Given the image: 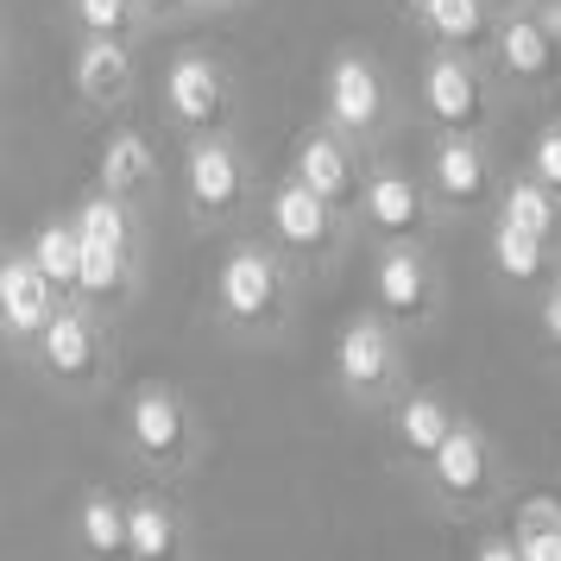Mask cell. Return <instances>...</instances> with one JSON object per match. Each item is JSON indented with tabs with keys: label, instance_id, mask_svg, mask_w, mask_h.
Masks as SVG:
<instances>
[{
	"label": "cell",
	"instance_id": "cell-1",
	"mask_svg": "<svg viewBox=\"0 0 561 561\" xmlns=\"http://www.w3.org/2000/svg\"><path fill=\"white\" fill-rule=\"evenodd\" d=\"M215 304H221L228 322H247V329L272 322L278 304H284L278 259L265 253V247H233V253L221 259V272H215Z\"/></svg>",
	"mask_w": 561,
	"mask_h": 561
},
{
	"label": "cell",
	"instance_id": "cell-2",
	"mask_svg": "<svg viewBox=\"0 0 561 561\" xmlns=\"http://www.w3.org/2000/svg\"><path fill=\"white\" fill-rule=\"evenodd\" d=\"M164 107L178 114L183 127H221V114H228V82L221 70L208 64V57L183 51L171 70H164Z\"/></svg>",
	"mask_w": 561,
	"mask_h": 561
},
{
	"label": "cell",
	"instance_id": "cell-3",
	"mask_svg": "<svg viewBox=\"0 0 561 561\" xmlns=\"http://www.w3.org/2000/svg\"><path fill=\"white\" fill-rule=\"evenodd\" d=\"M423 107H430L448 133H473L485 121L480 82H473V70H467L460 57H448V51L430 57V70H423Z\"/></svg>",
	"mask_w": 561,
	"mask_h": 561
},
{
	"label": "cell",
	"instance_id": "cell-4",
	"mask_svg": "<svg viewBox=\"0 0 561 561\" xmlns=\"http://www.w3.org/2000/svg\"><path fill=\"white\" fill-rule=\"evenodd\" d=\"M51 316H57V304H51L45 272H38L32 259H7V265H0V329L26 341V334H45Z\"/></svg>",
	"mask_w": 561,
	"mask_h": 561
},
{
	"label": "cell",
	"instance_id": "cell-5",
	"mask_svg": "<svg viewBox=\"0 0 561 561\" xmlns=\"http://www.w3.org/2000/svg\"><path fill=\"white\" fill-rule=\"evenodd\" d=\"M391 366H398V354H391V334H385V322L359 316V322H347V329H341L334 373H341V385H347V391H379V385L391 379Z\"/></svg>",
	"mask_w": 561,
	"mask_h": 561
},
{
	"label": "cell",
	"instance_id": "cell-6",
	"mask_svg": "<svg viewBox=\"0 0 561 561\" xmlns=\"http://www.w3.org/2000/svg\"><path fill=\"white\" fill-rule=\"evenodd\" d=\"M272 233H278L290 253H322L334 240V208L322 203L316 190H304V183L290 178L278 196H272Z\"/></svg>",
	"mask_w": 561,
	"mask_h": 561
},
{
	"label": "cell",
	"instance_id": "cell-7",
	"mask_svg": "<svg viewBox=\"0 0 561 561\" xmlns=\"http://www.w3.org/2000/svg\"><path fill=\"white\" fill-rule=\"evenodd\" d=\"M127 423H133V442H139L152 460H183L190 455V416H183V404L171 398V391L146 385V391L133 398Z\"/></svg>",
	"mask_w": 561,
	"mask_h": 561
},
{
	"label": "cell",
	"instance_id": "cell-8",
	"mask_svg": "<svg viewBox=\"0 0 561 561\" xmlns=\"http://www.w3.org/2000/svg\"><path fill=\"white\" fill-rule=\"evenodd\" d=\"M38 354H45V373L51 379H89L95 373V354H102L95 322L82 309H57L51 322H45V334H38Z\"/></svg>",
	"mask_w": 561,
	"mask_h": 561
},
{
	"label": "cell",
	"instance_id": "cell-9",
	"mask_svg": "<svg viewBox=\"0 0 561 561\" xmlns=\"http://www.w3.org/2000/svg\"><path fill=\"white\" fill-rule=\"evenodd\" d=\"M379 107H385L379 70L366 57H334V70H329V114L334 121L347 133H366L379 121Z\"/></svg>",
	"mask_w": 561,
	"mask_h": 561
},
{
	"label": "cell",
	"instance_id": "cell-10",
	"mask_svg": "<svg viewBox=\"0 0 561 561\" xmlns=\"http://www.w3.org/2000/svg\"><path fill=\"white\" fill-rule=\"evenodd\" d=\"M430 467H435V485H442L448 499H467V505H473V499L492 492V460H485V442L473 430H460V423H455V435L435 448Z\"/></svg>",
	"mask_w": 561,
	"mask_h": 561
},
{
	"label": "cell",
	"instance_id": "cell-11",
	"mask_svg": "<svg viewBox=\"0 0 561 561\" xmlns=\"http://www.w3.org/2000/svg\"><path fill=\"white\" fill-rule=\"evenodd\" d=\"M183 178H190V203L203 208V215H228L247 196V171H240V158L228 146H196Z\"/></svg>",
	"mask_w": 561,
	"mask_h": 561
},
{
	"label": "cell",
	"instance_id": "cell-12",
	"mask_svg": "<svg viewBox=\"0 0 561 561\" xmlns=\"http://www.w3.org/2000/svg\"><path fill=\"white\" fill-rule=\"evenodd\" d=\"M373 297H379V309H391V316H423L435 297L430 272H423V259L410 253V247H391V253L373 265Z\"/></svg>",
	"mask_w": 561,
	"mask_h": 561
},
{
	"label": "cell",
	"instance_id": "cell-13",
	"mask_svg": "<svg viewBox=\"0 0 561 561\" xmlns=\"http://www.w3.org/2000/svg\"><path fill=\"white\" fill-rule=\"evenodd\" d=\"M366 221L379 233H398V240H410V233L430 221V208H423V190L404 178V171H379V178L366 183Z\"/></svg>",
	"mask_w": 561,
	"mask_h": 561
},
{
	"label": "cell",
	"instance_id": "cell-14",
	"mask_svg": "<svg viewBox=\"0 0 561 561\" xmlns=\"http://www.w3.org/2000/svg\"><path fill=\"white\" fill-rule=\"evenodd\" d=\"M127 89H133V57L121 51V38H89L77 51V95L89 107H107Z\"/></svg>",
	"mask_w": 561,
	"mask_h": 561
},
{
	"label": "cell",
	"instance_id": "cell-15",
	"mask_svg": "<svg viewBox=\"0 0 561 561\" xmlns=\"http://www.w3.org/2000/svg\"><path fill=\"white\" fill-rule=\"evenodd\" d=\"M435 190H442L448 208H480L492 196V171L467 139H442L435 146Z\"/></svg>",
	"mask_w": 561,
	"mask_h": 561
},
{
	"label": "cell",
	"instance_id": "cell-16",
	"mask_svg": "<svg viewBox=\"0 0 561 561\" xmlns=\"http://www.w3.org/2000/svg\"><path fill=\"white\" fill-rule=\"evenodd\" d=\"M499 64L517 82H549L556 77V32L542 20H505L499 32Z\"/></svg>",
	"mask_w": 561,
	"mask_h": 561
},
{
	"label": "cell",
	"instance_id": "cell-17",
	"mask_svg": "<svg viewBox=\"0 0 561 561\" xmlns=\"http://www.w3.org/2000/svg\"><path fill=\"white\" fill-rule=\"evenodd\" d=\"M297 183L316 190L322 203H341L354 190V158H347V146L329 139V133H309L304 146H297Z\"/></svg>",
	"mask_w": 561,
	"mask_h": 561
},
{
	"label": "cell",
	"instance_id": "cell-18",
	"mask_svg": "<svg viewBox=\"0 0 561 561\" xmlns=\"http://www.w3.org/2000/svg\"><path fill=\"white\" fill-rule=\"evenodd\" d=\"M95 171H102V196H133V190H146V183H152V146H146V133L121 127L102 146Z\"/></svg>",
	"mask_w": 561,
	"mask_h": 561
},
{
	"label": "cell",
	"instance_id": "cell-19",
	"mask_svg": "<svg viewBox=\"0 0 561 561\" xmlns=\"http://www.w3.org/2000/svg\"><path fill=\"white\" fill-rule=\"evenodd\" d=\"M127 556L133 561H178V517L158 499H133L127 505Z\"/></svg>",
	"mask_w": 561,
	"mask_h": 561
},
{
	"label": "cell",
	"instance_id": "cell-20",
	"mask_svg": "<svg viewBox=\"0 0 561 561\" xmlns=\"http://www.w3.org/2000/svg\"><path fill=\"white\" fill-rule=\"evenodd\" d=\"M32 265L45 272L51 290H77V272H82V233H77V221H51V228H38V240H32Z\"/></svg>",
	"mask_w": 561,
	"mask_h": 561
},
{
	"label": "cell",
	"instance_id": "cell-21",
	"mask_svg": "<svg viewBox=\"0 0 561 561\" xmlns=\"http://www.w3.org/2000/svg\"><path fill=\"white\" fill-rule=\"evenodd\" d=\"M492 265H499V278H511V284H536L542 265H549V240H536V233L499 221V228H492Z\"/></svg>",
	"mask_w": 561,
	"mask_h": 561
},
{
	"label": "cell",
	"instance_id": "cell-22",
	"mask_svg": "<svg viewBox=\"0 0 561 561\" xmlns=\"http://www.w3.org/2000/svg\"><path fill=\"white\" fill-rule=\"evenodd\" d=\"M455 435V416H448V404L442 398H410L404 410H398V442H404L410 455L435 460V448Z\"/></svg>",
	"mask_w": 561,
	"mask_h": 561
},
{
	"label": "cell",
	"instance_id": "cell-23",
	"mask_svg": "<svg viewBox=\"0 0 561 561\" xmlns=\"http://www.w3.org/2000/svg\"><path fill=\"white\" fill-rule=\"evenodd\" d=\"M499 221H511V228L536 233V240H556V228H561L556 190H542V183H536V178L511 183V190H505V215H499Z\"/></svg>",
	"mask_w": 561,
	"mask_h": 561
},
{
	"label": "cell",
	"instance_id": "cell-24",
	"mask_svg": "<svg viewBox=\"0 0 561 561\" xmlns=\"http://www.w3.org/2000/svg\"><path fill=\"white\" fill-rule=\"evenodd\" d=\"M423 13H430V26L442 45H485L492 26H485V0H423Z\"/></svg>",
	"mask_w": 561,
	"mask_h": 561
},
{
	"label": "cell",
	"instance_id": "cell-25",
	"mask_svg": "<svg viewBox=\"0 0 561 561\" xmlns=\"http://www.w3.org/2000/svg\"><path fill=\"white\" fill-rule=\"evenodd\" d=\"M77 233H82V247L127 253L133 247V221H127V208H121V196H89V203L77 208Z\"/></svg>",
	"mask_w": 561,
	"mask_h": 561
},
{
	"label": "cell",
	"instance_id": "cell-26",
	"mask_svg": "<svg viewBox=\"0 0 561 561\" xmlns=\"http://www.w3.org/2000/svg\"><path fill=\"white\" fill-rule=\"evenodd\" d=\"M82 542H89L102 561L127 556V505H114L107 492L82 499Z\"/></svg>",
	"mask_w": 561,
	"mask_h": 561
},
{
	"label": "cell",
	"instance_id": "cell-27",
	"mask_svg": "<svg viewBox=\"0 0 561 561\" xmlns=\"http://www.w3.org/2000/svg\"><path fill=\"white\" fill-rule=\"evenodd\" d=\"M77 290L89 297V304H114V297L127 290V253H107V247H82Z\"/></svg>",
	"mask_w": 561,
	"mask_h": 561
},
{
	"label": "cell",
	"instance_id": "cell-28",
	"mask_svg": "<svg viewBox=\"0 0 561 561\" xmlns=\"http://www.w3.org/2000/svg\"><path fill=\"white\" fill-rule=\"evenodd\" d=\"M77 20L89 38H121L133 26V0H77Z\"/></svg>",
	"mask_w": 561,
	"mask_h": 561
},
{
	"label": "cell",
	"instance_id": "cell-29",
	"mask_svg": "<svg viewBox=\"0 0 561 561\" xmlns=\"http://www.w3.org/2000/svg\"><path fill=\"white\" fill-rule=\"evenodd\" d=\"M530 171H536V183H542V190H556V196H561V127H549L542 139H536Z\"/></svg>",
	"mask_w": 561,
	"mask_h": 561
},
{
	"label": "cell",
	"instance_id": "cell-30",
	"mask_svg": "<svg viewBox=\"0 0 561 561\" xmlns=\"http://www.w3.org/2000/svg\"><path fill=\"white\" fill-rule=\"evenodd\" d=\"M517 556L524 561H561V524H549V530H517Z\"/></svg>",
	"mask_w": 561,
	"mask_h": 561
},
{
	"label": "cell",
	"instance_id": "cell-31",
	"mask_svg": "<svg viewBox=\"0 0 561 561\" xmlns=\"http://www.w3.org/2000/svg\"><path fill=\"white\" fill-rule=\"evenodd\" d=\"M549 524H561L556 499H524V505H517V530H549Z\"/></svg>",
	"mask_w": 561,
	"mask_h": 561
},
{
	"label": "cell",
	"instance_id": "cell-32",
	"mask_svg": "<svg viewBox=\"0 0 561 561\" xmlns=\"http://www.w3.org/2000/svg\"><path fill=\"white\" fill-rule=\"evenodd\" d=\"M542 334H549V347H561V284L549 290V304H542Z\"/></svg>",
	"mask_w": 561,
	"mask_h": 561
},
{
	"label": "cell",
	"instance_id": "cell-33",
	"mask_svg": "<svg viewBox=\"0 0 561 561\" xmlns=\"http://www.w3.org/2000/svg\"><path fill=\"white\" fill-rule=\"evenodd\" d=\"M473 561H524V556H517V542H499V536H492V542L473 549Z\"/></svg>",
	"mask_w": 561,
	"mask_h": 561
},
{
	"label": "cell",
	"instance_id": "cell-34",
	"mask_svg": "<svg viewBox=\"0 0 561 561\" xmlns=\"http://www.w3.org/2000/svg\"><path fill=\"white\" fill-rule=\"evenodd\" d=\"M146 7H158V13H164V7H178V0H146Z\"/></svg>",
	"mask_w": 561,
	"mask_h": 561
}]
</instances>
